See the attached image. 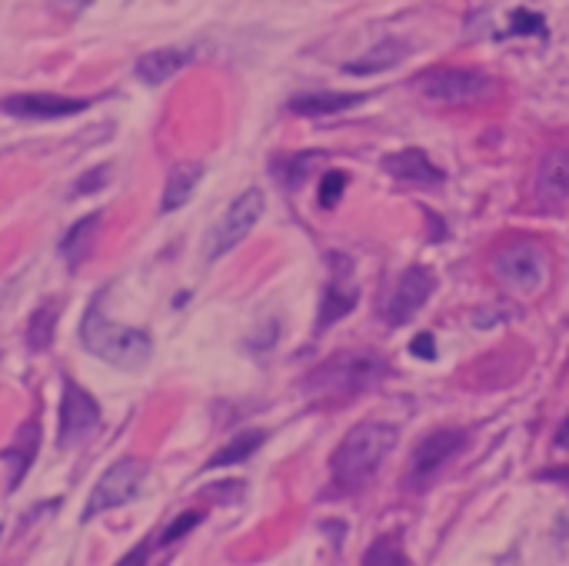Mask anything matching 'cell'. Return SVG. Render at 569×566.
I'll return each mask as SVG.
<instances>
[{
  "label": "cell",
  "instance_id": "6da1fadb",
  "mask_svg": "<svg viewBox=\"0 0 569 566\" xmlns=\"http://www.w3.org/2000/svg\"><path fill=\"white\" fill-rule=\"evenodd\" d=\"M397 427L393 424H380V420H367L360 427H353L337 454H333V477L340 487L357 490L363 484L373 480V474L380 470V464L390 457V450L397 447Z\"/></svg>",
  "mask_w": 569,
  "mask_h": 566
},
{
  "label": "cell",
  "instance_id": "7a4b0ae2",
  "mask_svg": "<svg viewBox=\"0 0 569 566\" xmlns=\"http://www.w3.org/2000/svg\"><path fill=\"white\" fill-rule=\"evenodd\" d=\"M100 304L103 297H97L87 314H83V327H80V337H83V347L120 367V370H140L150 354H153V344H150V334L147 330H137V327H123V324H113L100 314Z\"/></svg>",
  "mask_w": 569,
  "mask_h": 566
},
{
  "label": "cell",
  "instance_id": "3957f363",
  "mask_svg": "<svg viewBox=\"0 0 569 566\" xmlns=\"http://www.w3.org/2000/svg\"><path fill=\"white\" fill-rule=\"evenodd\" d=\"M490 270H493V277L507 290L533 297L547 284L550 250L540 240H533V237H513L503 247H497V254L490 257Z\"/></svg>",
  "mask_w": 569,
  "mask_h": 566
},
{
  "label": "cell",
  "instance_id": "277c9868",
  "mask_svg": "<svg viewBox=\"0 0 569 566\" xmlns=\"http://www.w3.org/2000/svg\"><path fill=\"white\" fill-rule=\"evenodd\" d=\"M387 374V364L373 354H337L330 357L327 364H320L310 380H307V390L317 394V397H353V394H363L370 387H377Z\"/></svg>",
  "mask_w": 569,
  "mask_h": 566
},
{
  "label": "cell",
  "instance_id": "5b68a950",
  "mask_svg": "<svg viewBox=\"0 0 569 566\" xmlns=\"http://www.w3.org/2000/svg\"><path fill=\"white\" fill-rule=\"evenodd\" d=\"M417 90L433 100V103H447V107H460V103H477L493 90V80L480 70L470 67H443V70H430L417 80Z\"/></svg>",
  "mask_w": 569,
  "mask_h": 566
},
{
  "label": "cell",
  "instance_id": "8992f818",
  "mask_svg": "<svg viewBox=\"0 0 569 566\" xmlns=\"http://www.w3.org/2000/svg\"><path fill=\"white\" fill-rule=\"evenodd\" d=\"M263 190L260 187H250L243 190L230 207L227 214L220 217V224L210 230V244H207V260H220L223 254H230L237 244H243L250 237V230L257 227V220L263 217Z\"/></svg>",
  "mask_w": 569,
  "mask_h": 566
},
{
  "label": "cell",
  "instance_id": "52a82bcc",
  "mask_svg": "<svg viewBox=\"0 0 569 566\" xmlns=\"http://www.w3.org/2000/svg\"><path fill=\"white\" fill-rule=\"evenodd\" d=\"M143 477H147V464L137 460V457H123V460L110 464L107 474L97 480L90 500H87L83 520H93L97 514H107V510H117V507L130 504L140 494Z\"/></svg>",
  "mask_w": 569,
  "mask_h": 566
},
{
  "label": "cell",
  "instance_id": "ba28073f",
  "mask_svg": "<svg viewBox=\"0 0 569 566\" xmlns=\"http://www.w3.org/2000/svg\"><path fill=\"white\" fill-rule=\"evenodd\" d=\"M463 444H467V430H460V427H440V430H433V434H427L420 444H417V450H413V457H410V470H407V487H413V490H423L460 450H463Z\"/></svg>",
  "mask_w": 569,
  "mask_h": 566
},
{
  "label": "cell",
  "instance_id": "9c48e42d",
  "mask_svg": "<svg viewBox=\"0 0 569 566\" xmlns=\"http://www.w3.org/2000/svg\"><path fill=\"white\" fill-rule=\"evenodd\" d=\"M100 430V407L97 400L77 387V384H63V400H60V450H77L83 444H90Z\"/></svg>",
  "mask_w": 569,
  "mask_h": 566
},
{
  "label": "cell",
  "instance_id": "30bf717a",
  "mask_svg": "<svg viewBox=\"0 0 569 566\" xmlns=\"http://www.w3.org/2000/svg\"><path fill=\"white\" fill-rule=\"evenodd\" d=\"M433 290H437V277L427 270V267H410L400 280H397V287H393V294H390V300H387V310H383V317H387V324L390 327H400V324H407L430 297H433Z\"/></svg>",
  "mask_w": 569,
  "mask_h": 566
},
{
  "label": "cell",
  "instance_id": "8fae6325",
  "mask_svg": "<svg viewBox=\"0 0 569 566\" xmlns=\"http://www.w3.org/2000/svg\"><path fill=\"white\" fill-rule=\"evenodd\" d=\"M87 107L90 100H73V97H57V93H20L0 103L3 113L23 117V120H60V117L83 113Z\"/></svg>",
  "mask_w": 569,
  "mask_h": 566
},
{
  "label": "cell",
  "instance_id": "7c38bea8",
  "mask_svg": "<svg viewBox=\"0 0 569 566\" xmlns=\"http://www.w3.org/2000/svg\"><path fill=\"white\" fill-rule=\"evenodd\" d=\"M569 200V150L543 153L537 167V203L547 210H560Z\"/></svg>",
  "mask_w": 569,
  "mask_h": 566
},
{
  "label": "cell",
  "instance_id": "4fadbf2b",
  "mask_svg": "<svg viewBox=\"0 0 569 566\" xmlns=\"http://www.w3.org/2000/svg\"><path fill=\"white\" fill-rule=\"evenodd\" d=\"M383 170L400 180V183H410V187H437L443 183V170L423 153V150H400V153H390L383 160Z\"/></svg>",
  "mask_w": 569,
  "mask_h": 566
},
{
  "label": "cell",
  "instance_id": "5bb4252c",
  "mask_svg": "<svg viewBox=\"0 0 569 566\" xmlns=\"http://www.w3.org/2000/svg\"><path fill=\"white\" fill-rule=\"evenodd\" d=\"M360 300V290L357 284L350 280V264L347 260H337V277L330 280L327 294H323V307H320V330H327L330 324H337L340 317H347Z\"/></svg>",
  "mask_w": 569,
  "mask_h": 566
},
{
  "label": "cell",
  "instance_id": "9a60e30c",
  "mask_svg": "<svg viewBox=\"0 0 569 566\" xmlns=\"http://www.w3.org/2000/svg\"><path fill=\"white\" fill-rule=\"evenodd\" d=\"M200 177H203V163H200V160H183V163H177V167L170 170L167 183H163L160 210H163V214H173V210H180L183 203H190V197H193Z\"/></svg>",
  "mask_w": 569,
  "mask_h": 566
},
{
  "label": "cell",
  "instance_id": "2e32d148",
  "mask_svg": "<svg viewBox=\"0 0 569 566\" xmlns=\"http://www.w3.org/2000/svg\"><path fill=\"white\" fill-rule=\"evenodd\" d=\"M190 50H177V47H163V50H150L137 60V77L143 83H167L170 77H177L187 63H190Z\"/></svg>",
  "mask_w": 569,
  "mask_h": 566
},
{
  "label": "cell",
  "instance_id": "e0dca14e",
  "mask_svg": "<svg viewBox=\"0 0 569 566\" xmlns=\"http://www.w3.org/2000/svg\"><path fill=\"white\" fill-rule=\"evenodd\" d=\"M370 93H303L290 100V110L300 117H327V113H340L350 110L357 103H363Z\"/></svg>",
  "mask_w": 569,
  "mask_h": 566
},
{
  "label": "cell",
  "instance_id": "ac0fdd59",
  "mask_svg": "<svg viewBox=\"0 0 569 566\" xmlns=\"http://www.w3.org/2000/svg\"><path fill=\"white\" fill-rule=\"evenodd\" d=\"M100 224H103V217H100V214H90V217L77 220V224L67 230V237H63V244H60V254L67 257L70 267H80V264L90 257V250H93V244H97V234H100Z\"/></svg>",
  "mask_w": 569,
  "mask_h": 566
},
{
  "label": "cell",
  "instance_id": "d6986e66",
  "mask_svg": "<svg viewBox=\"0 0 569 566\" xmlns=\"http://www.w3.org/2000/svg\"><path fill=\"white\" fill-rule=\"evenodd\" d=\"M37 440H40V430H37V424H27L23 430H17V440L0 454V460L3 464H10V487H17L23 477H27V470H30V464H33V457H37Z\"/></svg>",
  "mask_w": 569,
  "mask_h": 566
},
{
  "label": "cell",
  "instance_id": "ffe728a7",
  "mask_svg": "<svg viewBox=\"0 0 569 566\" xmlns=\"http://www.w3.org/2000/svg\"><path fill=\"white\" fill-rule=\"evenodd\" d=\"M407 53H410V47H407L403 40H383V43L370 47L363 57L343 63V70H347V73H380V70L397 67Z\"/></svg>",
  "mask_w": 569,
  "mask_h": 566
},
{
  "label": "cell",
  "instance_id": "44dd1931",
  "mask_svg": "<svg viewBox=\"0 0 569 566\" xmlns=\"http://www.w3.org/2000/svg\"><path fill=\"white\" fill-rule=\"evenodd\" d=\"M263 440H267V434L263 430H243L237 440H230L207 467L210 470H217V467H233V464H243V460H250L260 447H263Z\"/></svg>",
  "mask_w": 569,
  "mask_h": 566
},
{
  "label": "cell",
  "instance_id": "7402d4cb",
  "mask_svg": "<svg viewBox=\"0 0 569 566\" xmlns=\"http://www.w3.org/2000/svg\"><path fill=\"white\" fill-rule=\"evenodd\" d=\"M57 314H60V304H43L30 314V324H27V344L33 350H47L50 340H53V330H57Z\"/></svg>",
  "mask_w": 569,
  "mask_h": 566
},
{
  "label": "cell",
  "instance_id": "603a6c76",
  "mask_svg": "<svg viewBox=\"0 0 569 566\" xmlns=\"http://www.w3.org/2000/svg\"><path fill=\"white\" fill-rule=\"evenodd\" d=\"M323 163V153H297L290 157V170H287V187H300L317 167Z\"/></svg>",
  "mask_w": 569,
  "mask_h": 566
},
{
  "label": "cell",
  "instance_id": "cb8c5ba5",
  "mask_svg": "<svg viewBox=\"0 0 569 566\" xmlns=\"http://www.w3.org/2000/svg\"><path fill=\"white\" fill-rule=\"evenodd\" d=\"M347 173L343 170H330V173H323V183H320V207L323 210H330V207H337L340 203V197H343V190H347Z\"/></svg>",
  "mask_w": 569,
  "mask_h": 566
},
{
  "label": "cell",
  "instance_id": "d4e9b609",
  "mask_svg": "<svg viewBox=\"0 0 569 566\" xmlns=\"http://www.w3.org/2000/svg\"><path fill=\"white\" fill-rule=\"evenodd\" d=\"M510 33H547V20L533 10H517L513 13V23H510Z\"/></svg>",
  "mask_w": 569,
  "mask_h": 566
},
{
  "label": "cell",
  "instance_id": "484cf974",
  "mask_svg": "<svg viewBox=\"0 0 569 566\" xmlns=\"http://www.w3.org/2000/svg\"><path fill=\"white\" fill-rule=\"evenodd\" d=\"M363 564H407V560H403V554H400V550H397V547H393V544H390V540H387V544H377V547H370V550H367V557H363Z\"/></svg>",
  "mask_w": 569,
  "mask_h": 566
},
{
  "label": "cell",
  "instance_id": "4316f807",
  "mask_svg": "<svg viewBox=\"0 0 569 566\" xmlns=\"http://www.w3.org/2000/svg\"><path fill=\"white\" fill-rule=\"evenodd\" d=\"M110 177V167H97V170H90V173H83L80 180H77V187H73V193L77 197H87V193H97L100 187H103V180Z\"/></svg>",
  "mask_w": 569,
  "mask_h": 566
},
{
  "label": "cell",
  "instance_id": "83f0119b",
  "mask_svg": "<svg viewBox=\"0 0 569 566\" xmlns=\"http://www.w3.org/2000/svg\"><path fill=\"white\" fill-rule=\"evenodd\" d=\"M203 520V514H197V510H190V514H183L180 520H173L170 527H167V534L160 537V544H173V540H180L190 527H197Z\"/></svg>",
  "mask_w": 569,
  "mask_h": 566
},
{
  "label": "cell",
  "instance_id": "f1b7e54d",
  "mask_svg": "<svg viewBox=\"0 0 569 566\" xmlns=\"http://www.w3.org/2000/svg\"><path fill=\"white\" fill-rule=\"evenodd\" d=\"M410 354L420 357V360H437V344H433V337H430V334H420V337L410 344Z\"/></svg>",
  "mask_w": 569,
  "mask_h": 566
},
{
  "label": "cell",
  "instance_id": "f546056e",
  "mask_svg": "<svg viewBox=\"0 0 569 566\" xmlns=\"http://www.w3.org/2000/svg\"><path fill=\"white\" fill-rule=\"evenodd\" d=\"M57 10H63V13H80V10H87L93 0H50Z\"/></svg>",
  "mask_w": 569,
  "mask_h": 566
},
{
  "label": "cell",
  "instance_id": "4dcf8cb0",
  "mask_svg": "<svg viewBox=\"0 0 569 566\" xmlns=\"http://www.w3.org/2000/svg\"><path fill=\"white\" fill-rule=\"evenodd\" d=\"M557 450H569V417L560 424V430H557Z\"/></svg>",
  "mask_w": 569,
  "mask_h": 566
}]
</instances>
